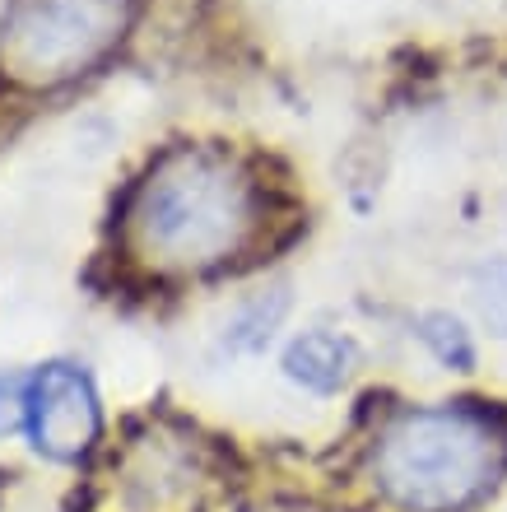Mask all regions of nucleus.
Listing matches in <instances>:
<instances>
[{
  "mask_svg": "<svg viewBox=\"0 0 507 512\" xmlns=\"http://www.w3.org/2000/svg\"><path fill=\"white\" fill-rule=\"evenodd\" d=\"M266 224V191L238 154L177 145L126 205L131 247L159 270H214L242 256Z\"/></svg>",
  "mask_w": 507,
  "mask_h": 512,
  "instance_id": "f257e3e1",
  "label": "nucleus"
},
{
  "mask_svg": "<svg viewBox=\"0 0 507 512\" xmlns=\"http://www.w3.org/2000/svg\"><path fill=\"white\" fill-rule=\"evenodd\" d=\"M373 485L401 512H466L507 471V415L489 401L401 410L373 443Z\"/></svg>",
  "mask_w": 507,
  "mask_h": 512,
  "instance_id": "f03ea898",
  "label": "nucleus"
},
{
  "mask_svg": "<svg viewBox=\"0 0 507 512\" xmlns=\"http://www.w3.org/2000/svg\"><path fill=\"white\" fill-rule=\"evenodd\" d=\"M135 0H14L0 24V70L28 89H56L121 47Z\"/></svg>",
  "mask_w": 507,
  "mask_h": 512,
  "instance_id": "7ed1b4c3",
  "label": "nucleus"
},
{
  "mask_svg": "<svg viewBox=\"0 0 507 512\" xmlns=\"http://www.w3.org/2000/svg\"><path fill=\"white\" fill-rule=\"evenodd\" d=\"M24 429L33 452L52 461H80L103 433V405L94 378L75 364H42L28 373Z\"/></svg>",
  "mask_w": 507,
  "mask_h": 512,
  "instance_id": "20e7f679",
  "label": "nucleus"
},
{
  "mask_svg": "<svg viewBox=\"0 0 507 512\" xmlns=\"http://www.w3.org/2000/svg\"><path fill=\"white\" fill-rule=\"evenodd\" d=\"M354 359H359L354 340L335 336V331H303V336L284 350V373H289V382H298V387L317 391V396H331V391H340L349 382Z\"/></svg>",
  "mask_w": 507,
  "mask_h": 512,
  "instance_id": "39448f33",
  "label": "nucleus"
},
{
  "mask_svg": "<svg viewBox=\"0 0 507 512\" xmlns=\"http://www.w3.org/2000/svg\"><path fill=\"white\" fill-rule=\"evenodd\" d=\"M419 340H424L428 354H433L442 368H452V373H470V368H475V340H470V331L452 312H428V317H419Z\"/></svg>",
  "mask_w": 507,
  "mask_h": 512,
  "instance_id": "423d86ee",
  "label": "nucleus"
},
{
  "mask_svg": "<svg viewBox=\"0 0 507 512\" xmlns=\"http://www.w3.org/2000/svg\"><path fill=\"white\" fill-rule=\"evenodd\" d=\"M284 308H289V298H284L280 289H275V298H270V308H266V298H256L252 308H247V317L238 322V336H233V345H238V350H256V345L270 336V326L284 317Z\"/></svg>",
  "mask_w": 507,
  "mask_h": 512,
  "instance_id": "0eeeda50",
  "label": "nucleus"
},
{
  "mask_svg": "<svg viewBox=\"0 0 507 512\" xmlns=\"http://www.w3.org/2000/svg\"><path fill=\"white\" fill-rule=\"evenodd\" d=\"M24 391H28V378L0 373V438L24 424Z\"/></svg>",
  "mask_w": 507,
  "mask_h": 512,
  "instance_id": "6e6552de",
  "label": "nucleus"
}]
</instances>
